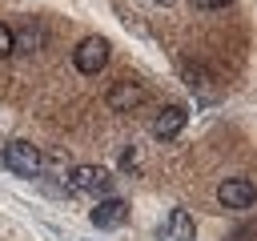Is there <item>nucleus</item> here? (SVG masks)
Returning a JSON list of instances; mask_svg holds the SVG:
<instances>
[{"instance_id":"12","label":"nucleus","mask_w":257,"mask_h":241,"mask_svg":"<svg viewBox=\"0 0 257 241\" xmlns=\"http://www.w3.org/2000/svg\"><path fill=\"white\" fill-rule=\"evenodd\" d=\"M157 4H169V0H157Z\"/></svg>"},{"instance_id":"1","label":"nucleus","mask_w":257,"mask_h":241,"mask_svg":"<svg viewBox=\"0 0 257 241\" xmlns=\"http://www.w3.org/2000/svg\"><path fill=\"white\" fill-rule=\"evenodd\" d=\"M72 64L84 72V76H96L104 64H108V40L104 36H84L72 52Z\"/></svg>"},{"instance_id":"6","label":"nucleus","mask_w":257,"mask_h":241,"mask_svg":"<svg viewBox=\"0 0 257 241\" xmlns=\"http://www.w3.org/2000/svg\"><path fill=\"white\" fill-rule=\"evenodd\" d=\"M88 217H92L96 229H120V225L128 221V205H124L120 197H104V201H96V209H92Z\"/></svg>"},{"instance_id":"5","label":"nucleus","mask_w":257,"mask_h":241,"mask_svg":"<svg viewBox=\"0 0 257 241\" xmlns=\"http://www.w3.org/2000/svg\"><path fill=\"white\" fill-rule=\"evenodd\" d=\"M253 197H257V189H253L249 177H225L221 189H217V201H221L225 209H249Z\"/></svg>"},{"instance_id":"2","label":"nucleus","mask_w":257,"mask_h":241,"mask_svg":"<svg viewBox=\"0 0 257 241\" xmlns=\"http://www.w3.org/2000/svg\"><path fill=\"white\" fill-rule=\"evenodd\" d=\"M4 165H8L16 177H36L40 165H44V157H40L36 145H28V141H12V145H4Z\"/></svg>"},{"instance_id":"10","label":"nucleus","mask_w":257,"mask_h":241,"mask_svg":"<svg viewBox=\"0 0 257 241\" xmlns=\"http://www.w3.org/2000/svg\"><path fill=\"white\" fill-rule=\"evenodd\" d=\"M197 8H205V12H213V8H229L233 0H193Z\"/></svg>"},{"instance_id":"8","label":"nucleus","mask_w":257,"mask_h":241,"mask_svg":"<svg viewBox=\"0 0 257 241\" xmlns=\"http://www.w3.org/2000/svg\"><path fill=\"white\" fill-rule=\"evenodd\" d=\"M169 233H173V241H197V225H193V217H189L185 209H173Z\"/></svg>"},{"instance_id":"7","label":"nucleus","mask_w":257,"mask_h":241,"mask_svg":"<svg viewBox=\"0 0 257 241\" xmlns=\"http://www.w3.org/2000/svg\"><path fill=\"white\" fill-rule=\"evenodd\" d=\"M185 120H189V112H185L181 104H169V108H161V112L153 116V137H157V141H173V137L185 129Z\"/></svg>"},{"instance_id":"11","label":"nucleus","mask_w":257,"mask_h":241,"mask_svg":"<svg viewBox=\"0 0 257 241\" xmlns=\"http://www.w3.org/2000/svg\"><path fill=\"white\" fill-rule=\"evenodd\" d=\"M133 165H137V153H133V149H128V153H124V157H120V169H133Z\"/></svg>"},{"instance_id":"9","label":"nucleus","mask_w":257,"mask_h":241,"mask_svg":"<svg viewBox=\"0 0 257 241\" xmlns=\"http://www.w3.org/2000/svg\"><path fill=\"white\" fill-rule=\"evenodd\" d=\"M12 52H16V32H12L8 24H0V60L12 56Z\"/></svg>"},{"instance_id":"3","label":"nucleus","mask_w":257,"mask_h":241,"mask_svg":"<svg viewBox=\"0 0 257 241\" xmlns=\"http://www.w3.org/2000/svg\"><path fill=\"white\" fill-rule=\"evenodd\" d=\"M68 189H72V193H108V189H112V177H108V169H100V165H76V169L68 173Z\"/></svg>"},{"instance_id":"4","label":"nucleus","mask_w":257,"mask_h":241,"mask_svg":"<svg viewBox=\"0 0 257 241\" xmlns=\"http://www.w3.org/2000/svg\"><path fill=\"white\" fill-rule=\"evenodd\" d=\"M104 100H108V108H112V112H133V108H141V104H145V84L124 76V80H116V84L108 88V96H104Z\"/></svg>"}]
</instances>
